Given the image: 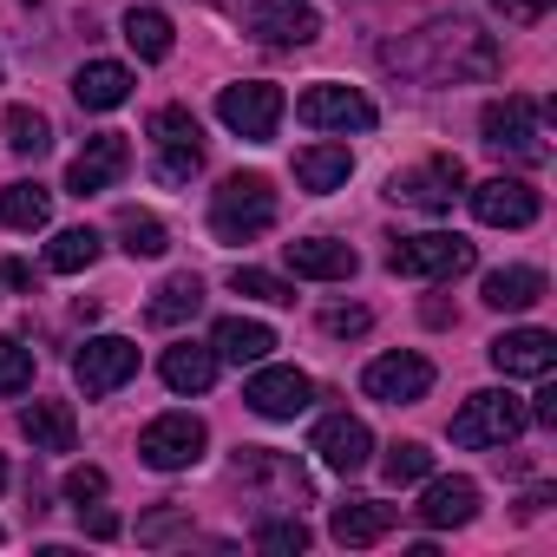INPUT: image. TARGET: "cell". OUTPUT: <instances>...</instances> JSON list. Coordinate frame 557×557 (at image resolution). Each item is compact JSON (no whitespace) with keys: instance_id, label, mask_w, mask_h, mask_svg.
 Here are the masks:
<instances>
[{"instance_id":"1","label":"cell","mask_w":557,"mask_h":557,"mask_svg":"<svg viewBox=\"0 0 557 557\" xmlns=\"http://www.w3.org/2000/svg\"><path fill=\"white\" fill-rule=\"evenodd\" d=\"M381 60L400 79H420V86H466V79L498 73L492 34H479V21H466V14H440L420 34H400L394 47H381Z\"/></svg>"},{"instance_id":"2","label":"cell","mask_w":557,"mask_h":557,"mask_svg":"<svg viewBox=\"0 0 557 557\" xmlns=\"http://www.w3.org/2000/svg\"><path fill=\"white\" fill-rule=\"evenodd\" d=\"M275 223V190L262 171H236L210 190V236L216 243H256Z\"/></svg>"},{"instance_id":"3","label":"cell","mask_w":557,"mask_h":557,"mask_svg":"<svg viewBox=\"0 0 557 557\" xmlns=\"http://www.w3.org/2000/svg\"><path fill=\"white\" fill-rule=\"evenodd\" d=\"M479 132H485V151H498L511 164H544L550 158V145H544V106L537 99H518V92L492 99L479 112Z\"/></svg>"},{"instance_id":"4","label":"cell","mask_w":557,"mask_h":557,"mask_svg":"<svg viewBox=\"0 0 557 557\" xmlns=\"http://www.w3.org/2000/svg\"><path fill=\"white\" fill-rule=\"evenodd\" d=\"M524 426H531L524 400H518L511 387H485V394H472V400L453 413V446H466V453H492V446H511Z\"/></svg>"},{"instance_id":"5","label":"cell","mask_w":557,"mask_h":557,"mask_svg":"<svg viewBox=\"0 0 557 557\" xmlns=\"http://www.w3.org/2000/svg\"><path fill=\"white\" fill-rule=\"evenodd\" d=\"M151 145H158V158H151V177L158 184H190L203 171V125H197V112L158 106L151 112Z\"/></svg>"},{"instance_id":"6","label":"cell","mask_w":557,"mask_h":557,"mask_svg":"<svg viewBox=\"0 0 557 557\" xmlns=\"http://www.w3.org/2000/svg\"><path fill=\"white\" fill-rule=\"evenodd\" d=\"M387 269L394 275H426V283H453L472 269V243L453 230H426V236H394L387 243Z\"/></svg>"},{"instance_id":"7","label":"cell","mask_w":557,"mask_h":557,"mask_svg":"<svg viewBox=\"0 0 557 557\" xmlns=\"http://www.w3.org/2000/svg\"><path fill=\"white\" fill-rule=\"evenodd\" d=\"M283 112H289V99H283V86H269V79L223 86V99H216V119H223L236 138H249V145H269L275 125H283Z\"/></svg>"},{"instance_id":"8","label":"cell","mask_w":557,"mask_h":557,"mask_svg":"<svg viewBox=\"0 0 557 557\" xmlns=\"http://www.w3.org/2000/svg\"><path fill=\"white\" fill-rule=\"evenodd\" d=\"M459 190H466V164H459V158H446V151L387 177V197H394V203H407V210H426V216L453 210V197H459Z\"/></svg>"},{"instance_id":"9","label":"cell","mask_w":557,"mask_h":557,"mask_svg":"<svg viewBox=\"0 0 557 557\" xmlns=\"http://www.w3.org/2000/svg\"><path fill=\"white\" fill-rule=\"evenodd\" d=\"M203 446H210V426H203L197 413H158V420L138 433V459H145L151 472H184V466L203 459Z\"/></svg>"},{"instance_id":"10","label":"cell","mask_w":557,"mask_h":557,"mask_svg":"<svg viewBox=\"0 0 557 557\" xmlns=\"http://www.w3.org/2000/svg\"><path fill=\"white\" fill-rule=\"evenodd\" d=\"M132 374H138V342H125V335H92V342L73 355V381L86 387V400L119 394Z\"/></svg>"},{"instance_id":"11","label":"cell","mask_w":557,"mask_h":557,"mask_svg":"<svg viewBox=\"0 0 557 557\" xmlns=\"http://www.w3.org/2000/svg\"><path fill=\"white\" fill-rule=\"evenodd\" d=\"M243 400H249V413H262V420H296V413L315 407V381H309L302 368H262V361H256Z\"/></svg>"},{"instance_id":"12","label":"cell","mask_w":557,"mask_h":557,"mask_svg":"<svg viewBox=\"0 0 557 557\" xmlns=\"http://www.w3.org/2000/svg\"><path fill=\"white\" fill-rule=\"evenodd\" d=\"M296 119L309 125V132H368L374 125V99L368 92H355V86H309L302 99H296Z\"/></svg>"},{"instance_id":"13","label":"cell","mask_w":557,"mask_h":557,"mask_svg":"<svg viewBox=\"0 0 557 557\" xmlns=\"http://www.w3.org/2000/svg\"><path fill=\"white\" fill-rule=\"evenodd\" d=\"M466 197H472V216H479L485 230H531L537 210H544V197H537L524 177H485V184H472Z\"/></svg>"},{"instance_id":"14","label":"cell","mask_w":557,"mask_h":557,"mask_svg":"<svg viewBox=\"0 0 557 557\" xmlns=\"http://www.w3.org/2000/svg\"><path fill=\"white\" fill-rule=\"evenodd\" d=\"M361 387H368V400H387V407H413V400H426L433 394V361L426 355H381V361H368L361 368Z\"/></svg>"},{"instance_id":"15","label":"cell","mask_w":557,"mask_h":557,"mask_svg":"<svg viewBox=\"0 0 557 557\" xmlns=\"http://www.w3.org/2000/svg\"><path fill=\"white\" fill-rule=\"evenodd\" d=\"M125 171H132L125 132H99V138H86V151L66 164V190H73V197H99V190H112Z\"/></svg>"},{"instance_id":"16","label":"cell","mask_w":557,"mask_h":557,"mask_svg":"<svg viewBox=\"0 0 557 557\" xmlns=\"http://www.w3.org/2000/svg\"><path fill=\"white\" fill-rule=\"evenodd\" d=\"M309 453H322V466H329V472L355 479V472H368V466H374V433H368V420H355V413H329V420L315 426Z\"/></svg>"},{"instance_id":"17","label":"cell","mask_w":557,"mask_h":557,"mask_svg":"<svg viewBox=\"0 0 557 557\" xmlns=\"http://www.w3.org/2000/svg\"><path fill=\"white\" fill-rule=\"evenodd\" d=\"M485 355H492V368L505 381H544L557 368V335H544V329H505Z\"/></svg>"},{"instance_id":"18","label":"cell","mask_w":557,"mask_h":557,"mask_svg":"<svg viewBox=\"0 0 557 557\" xmlns=\"http://www.w3.org/2000/svg\"><path fill=\"white\" fill-rule=\"evenodd\" d=\"M249 34L262 47H309L322 34L309 0H249Z\"/></svg>"},{"instance_id":"19","label":"cell","mask_w":557,"mask_h":557,"mask_svg":"<svg viewBox=\"0 0 557 557\" xmlns=\"http://www.w3.org/2000/svg\"><path fill=\"white\" fill-rule=\"evenodd\" d=\"M283 262L296 275H309V283H348L361 269L355 243H335V236H296V243H283Z\"/></svg>"},{"instance_id":"20","label":"cell","mask_w":557,"mask_h":557,"mask_svg":"<svg viewBox=\"0 0 557 557\" xmlns=\"http://www.w3.org/2000/svg\"><path fill=\"white\" fill-rule=\"evenodd\" d=\"M236 485H275V492H283V505L309 498V472L296 459H283V453H269V446H243L236 453Z\"/></svg>"},{"instance_id":"21","label":"cell","mask_w":557,"mask_h":557,"mask_svg":"<svg viewBox=\"0 0 557 557\" xmlns=\"http://www.w3.org/2000/svg\"><path fill=\"white\" fill-rule=\"evenodd\" d=\"M426 531H453V524H472L479 518V485L472 479H426V498L413 505Z\"/></svg>"},{"instance_id":"22","label":"cell","mask_w":557,"mask_h":557,"mask_svg":"<svg viewBox=\"0 0 557 557\" xmlns=\"http://www.w3.org/2000/svg\"><path fill=\"white\" fill-rule=\"evenodd\" d=\"M394 518H400V505H387V498H348V505H335L329 531H335V544L361 550V544H381L394 531Z\"/></svg>"},{"instance_id":"23","label":"cell","mask_w":557,"mask_h":557,"mask_svg":"<svg viewBox=\"0 0 557 557\" xmlns=\"http://www.w3.org/2000/svg\"><path fill=\"white\" fill-rule=\"evenodd\" d=\"M132 66H119V60H86L79 73H73V99L86 106V112H119L125 99H132Z\"/></svg>"},{"instance_id":"24","label":"cell","mask_w":557,"mask_h":557,"mask_svg":"<svg viewBox=\"0 0 557 557\" xmlns=\"http://www.w3.org/2000/svg\"><path fill=\"white\" fill-rule=\"evenodd\" d=\"M216 348H203V342H177V348H164V361H158V374H164V387L171 394H210V381H216Z\"/></svg>"},{"instance_id":"25","label":"cell","mask_w":557,"mask_h":557,"mask_svg":"<svg viewBox=\"0 0 557 557\" xmlns=\"http://www.w3.org/2000/svg\"><path fill=\"white\" fill-rule=\"evenodd\" d=\"M479 296H485V309H498V315L537 309V302H544V269H524V262H511V269H492Z\"/></svg>"},{"instance_id":"26","label":"cell","mask_w":557,"mask_h":557,"mask_svg":"<svg viewBox=\"0 0 557 557\" xmlns=\"http://www.w3.org/2000/svg\"><path fill=\"white\" fill-rule=\"evenodd\" d=\"M355 177V151L348 145H309V151H296V184L309 190V197H329V190H342Z\"/></svg>"},{"instance_id":"27","label":"cell","mask_w":557,"mask_h":557,"mask_svg":"<svg viewBox=\"0 0 557 557\" xmlns=\"http://www.w3.org/2000/svg\"><path fill=\"white\" fill-rule=\"evenodd\" d=\"M210 348H216V361H236V368H256V361H269V348H275V335H269L262 322H249V315H223V322L210 329Z\"/></svg>"},{"instance_id":"28","label":"cell","mask_w":557,"mask_h":557,"mask_svg":"<svg viewBox=\"0 0 557 557\" xmlns=\"http://www.w3.org/2000/svg\"><path fill=\"white\" fill-rule=\"evenodd\" d=\"M203 309V275H164V283H158V296L145 302V322L151 329H177V322H190Z\"/></svg>"},{"instance_id":"29","label":"cell","mask_w":557,"mask_h":557,"mask_svg":"<svg viewBox=\"0 0 557 557\" xmlns=\"http://www.w3.org/2000/svg\"><path fill=\"white\" fill-rule=\"evenodd\" d=\"M21 433L34 440V453H73V440H79L66 400H34V407H21Z\"/></svg>"},{"instance_id":"30","label":"cell","mask_w":557,"mask_h":557,"mask_svg":"<svg viewBox=\"0 0 557 557\" xmlns=\"http://www.w3.org/2000/svg\"><path fill=\"white\" fill-rule=\"evenodd\" d=\"M0 223L8 230H47L53 223V190L40 177H14L8 190H0Z\"/></svg>"},{"instance_id":"31","label":"cell","mask_w":557,"mask_h":557,"mask_svg":"<svg viewBox=\"0 0 557 557\" xmlns=\"http://www.w3.org/2000/svg\"><path fill=\"white\" fill-rule=\"evenodd\" d=\"M125 47H132L145 66L171 60V21H164L158 8H132V14H125Z\"/></svg>"},{"instance_id":"32","label":"cell","mask_w":557,"mask_h":557,"mask_svg":"<svg viewBox=\"0 0 557 557\" xmlns=\"http://www.w3.org/2000/svg\"><path fill=\"white\" fill-rule=\"evenodd\" d=\"M99 230H86V223H73V230H60L53 243H47V269L53 275H79V269H92L99 262Z\"/></svg>"},{"instance_id":"33","label":"cell","mask_w":557,"mask_h":557,"mask_svg":"<svg viewBox=\"0 0 557 557\" xmlns=\"http://www.w3.org/2000/svg\"><path fill=\"white\" fill-rule=\"evenodd\" d=\"M8 151L14 158H47L53 151V119L34 106H8Z\"/></svg>"},{"instance_id":"34","label":"cell","mask_w":557,"mask_h":557,"mask_svg":"<svg viewBox=\"0 0 557 557\" xmlns=\"http://www.w3.org/2000/svg\"><path fill=\"white\" fill-rule=\"evenodd\" d=\"M119 249H125V256H145V262H158V256L171 249V230H164L151 210H119Z\"/></svg>"},{"instance_id":"35","label":"cell","mask_w":557,"mask_h":557,"mask_svg":"<svg viewBox=\"0 0 557 557\" xmlns=\"http://www.w3.org/2000/svg\"><path fill=\"white\" fill-rule=\"evenodd\" d=\"M381 472H387V485H420V479H433V453L420 440H394L387 459H381Z\"/></svg>"},{"instance_id":"36","label":"cell","mask_w":557,"mask_h":557,"mask_svg":"<svg viewBox=\"0 0 557 557\" xmlns=\"http://www.w3.org/2000/svg\"><path fill=\"white\" fill-rule=\"evenodd\" d=\"M230 289L236 296H249V302H296V289L283 283V275H269V269H230Z\"/></svg>"},{"instance_id":"37","label":"cell","mask_w":557,"mask_h":557,"mask_svg":"<svg viewBox=\"0 0 557 557\" xmlns=\"http://www.w3.org/2000/svg\"><path fill=\"white\" fill-rule=\"evenodd\" d=\"M256 550H275V557H289V550H309V524L289 511V518H262L256 524Z\"/></svg>"},{"instance_id":"38","label":"cell","mask_w":557,"mask_h":557,"mask_svg":"<svg viewBox=\"0 0 557 557\" xmlns=\"http://www.w3.org/2000/svg\"><path fill=\"white\" fill-rule=\"evenodd\" d=\"M27 387H34V348L0 335V394H27Z\"/></svg>"},{"instance_id":"39","label":"cell","mask_w":557,"mask_h":557,"mask_svg":"<svg viewBox=\"0 0 557 557\" xmlns=\"http://www.w3.org/2000/svg\"><path fill=\"white\" fill-rule=\"evenodd\" d=\"M60 492H66V498H73V505L86 511V505H99V498H106V472H99V466H73Z\"/></svg>"},{"instance_id":"40","label":"cell","mask_w":557,"mask_h":557,"mask_svg":"<svg viewBox=\"0 0 557 557\" xmlns=\"http://www.w3.org/2000/svg\"><path fill=\"white\" fill-rule=\"evenodd\" d=\"M492 8H498L511 27H537V21L550 14V0H492Z\"/></svg>"},{"instance_id":"41","label":"cell","mask_w":557,"mask_h":557,"mask_svg":"<svg viewBox=\"0 0 557 557\" xmlns=\"http://www.w3.org/2000/svg\"><path fill=\"white\" fill-rule=\"evenodd\" d=\"M368 322H374L368 309H322V329L329 335H368Z\"/></svg>"},{"instance_id":"42","label":"cell","mask_w":557,"mask_h":557,"mask_svg":"<svg viewBox=\"0 0 557 557\" xmlns=\"http://www.w3.org/2000/svg\"><path fill=\"white\" fill-rule=\"evenodd\" d=\"M0 289H21V296H34V269H27V262H0Z\"/></svg>"},{"instance_id":"43","label":"cell","mask_w":557,"mask_h":557,"mask_svg":"<svg viewBox=\"0 0 557 557\" xmlns=\"http://www.w3.org/2000/svg\"><path fill=\"white\" fill-rule=\"evenodd\" d=\"M177 524H184L177 511H158V518H145V524H138V537H164V531H177Z\"/></svg>"},{"instance_id":"44","label":"cell","mask_w":557,"mask_h":557,"mask_svg":"<svg viewBox=\"0 0 557 557\" xmlns=\"http://www.w3.org/2000/svg\"><path fill=\"white\" fill-rule=\"evenodd\" d=\"M86 531H92V537H119V518H112V511H92Z\"/></svg>"},{"instance_id":"45","label":"cell","mask_w":557,"mask_h":557,"mask_svg":"<svg viewBox=\"0 0 557 557\" xmlns=\"http://www.w3.org/2000/svg\"><path fill=\"white\" fill-rule=\"evenodd\" d=\"M0 492H8V459H0Z\"/></svg>"},{"instance_id":"46","label":"cell","mask_w":557,"mask_h":557,"mask_svg":"<svg viewBox=\"0 0 557 557\" xmlns=\"http://www.w3.org/2000/svg\"><path fill=\"white\" fill-rule=\"evenodd\" d=\"M216 8H249V0H216Z\"/></svg>"},{"instance_id":"47","label":"cell","mask_w":557,"mask_h":557,"mask_svg":"<svg viewBox=\"0 0 557 557\" xmlns=\"http://www.w3.org/2000/svg\"><path fill=\"white\" fill-rule=\"evenodd\" d=\"M0 537H8V531H0Z\"/></svg>"}]
</instances>
